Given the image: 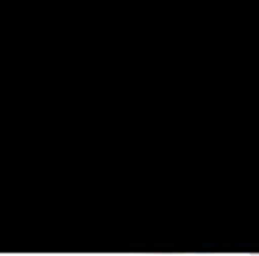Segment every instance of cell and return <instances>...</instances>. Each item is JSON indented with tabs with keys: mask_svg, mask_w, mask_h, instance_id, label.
I'll return each mask as SVG.
<instances>
[{
	"mask_svg": "<svg viewBox=\"0 0 259 256\" xmlns=\"http://www.w3.org/2000/svg\"><path fill=\"white\" fill-rule=\"evenodd\" d=\"M253 256H259V253H253Z\"/></svg>",
	"mask_w": 259,
	"mask_h": 256,
	"instance_id": "cell-1",
	"label": "cell"
}]
</instances>
